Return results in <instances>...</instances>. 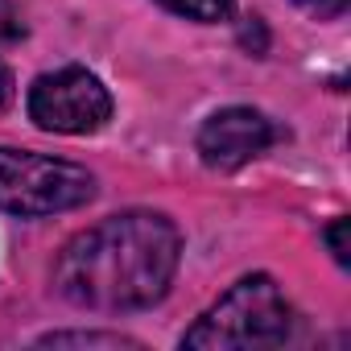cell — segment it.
<instances>
[{"label":"cell","mask_w":351,"mask_h":351,"mask_svg":"<svg viewBox=\"0 0 351 351\" xmlns=\"http://www.w3.org/2000/svg\"><path fill=\"white\" fill-rule=\"evenodd\" d=\"M182 232L161 211H120L79 232L58 265L54 289L91 314H132L157 306L178 273Z\"/></svg>","instance_id":"cell-1"},{"label":"cell","mask_w":351,"mask_h":351,"mask_svg":"<svg viewBox=\"0 0 351 351\" xmlns=\"http://www.w3.org/2000/svg\"><path fill=\"white\" fill-rule=\"evenodd\" d=\"M293 330V306L285 302L281 285L269 273L240 277L211 310L195 318V326L182 335V347L191 351H256V347H281Z\"/></svg>","instance_id":"cell-2"},{"label":"cell","mask_w":351,"mask_h":351,"mask_svg":"<svg viewBox=\"0 0 351 351\" xmlns=\"http://www.w3.org/2000/svg\"><path fill=\"white\" fill-rule=\"evenodd\" d=\"M91 199H95V173L83 169L79 161L0 145V211L42 219L75 211Z\"/></svg>","instance_id":"cell-3"},{"label":"cell","mask_w":351,"mask_h":351,"mask_svg":"<svg viewBox=\"0 0 351 351\" xmlns=\"http://www.w3.org/2000/svg\"><path fill=\"white\" fill-rule=\"evenodd\" d=\"M25 108L42 132L87 136L112 120V91L87 66H58L34 79Z\"/></svg>","instance_id":"cell-4"},{"label":"cell","mask_w":351,"mask_h":351,"mask_svg":"<svg viewBox=\"0 0 351 351\" xmlns=\"http://www.w3.org/2000/svg\"><path fill=\"white\" fill-rule=\"evenodd\" d=\"M277 141V128L256 108H219L199 128V157L211 169H240Z\"/></svg>","instance_id":"cell-5"},{"label":"cell","mask_w":351,"mask_h":351,"mask_svg":"<svg viewBox=\"0 0 351 351\" xmlns=\"http://www.w3.org/2000/svg\"><path fill=\"white\" fill-rule=\"evenodd\" d=\"M38 347H112V351H141V339L120 330H50L38 339Z\"/></svg>","instance_id":"cell-6"},{"label":"cell","mask_w":351,"mask_h":351,"mask_svg":"<svg viewBox=\"0 0 351 351\" xmlns=\"http://www.w3.org/2000/svg\"><path fill=\"white\" fill-rule=\"evenodd\" d=\"M161 9L169 13H178L186 21H199V25H215V21H228L232 9H236V0H157Z\"/></svg>","instance_id":"cell-7"},{"label":"cell","mask_w":351,"mask_h":351,"mask_svg":"<svg viewBox=\"0 0 351 351\" xmlns=\"http://www.w3.org/2000/svg\"><path fill=\"white\" fill-rule=\"evenodd\" d=\"M347 232H351V223L339 215V219H330L326 228H322V240H326V248H330V256L347 269L351 265V240H347Z\"/></svg>","instance_id":"cell-8"},{"label":"cell","mask_w":351,"mask_h":351,"mask_svg":"<svg viewBox=\"0 0 351 351\" xmlns=\"http://www.w3.org/2000/svg\"><path fill=\"white\" fill-rule=\"evenodd\" d=\"M240 46H244L248 54H265V50H269V29H265L261 17H244V25H240Z\"/></svg>","instance_id":"cell-9"},{"label":"cell","mask_w":351,"mask_h":351,"mask_svg":"<svg viewBox=\"0 0 351 351\" xmlns=\"http://www.w3.org/2000/svg\"><path fill=\"white\" fill-rule=\"evenodd\" d=\"M293 5H298L302 13L318 17V21H335V17L347 13V0H293Z\"/></svg>","instance_id":"cell-10"},{"label":"cell","mask_w":351,"mask_h":351,"mask_svg":"<svg viewBox=\"0 0 351 351\" xmlns=\"http://www.w3.org/2000/svg\"><path fill=\"white\" fill-rule=\"evenodd\" d=\"M25 29H21V17L13 9V0H0V42H17Z\"/></svg>","instance_id":"cell-11"},{"label":"cell","mask_w":351,"mask_h":351,"mask_svg":"<svg viewBox=\"0 0 351 351\" xmlns=\"http://www.w3.org/2000/svg\"><path fill=\"white\" fill-rule=\"evenodd\" d=\"M9 99H13V71L0 62V112L9 108Z\"/></svg>","instance_id":"cell-12"}]
</instances>
